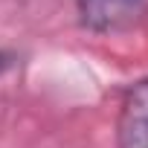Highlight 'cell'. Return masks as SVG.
I'll return each instance as SVG.
<instances>
[{"label": "cell", "mask_w": 148, "mask_h": 148, "mask_svg": "<svg viewBox=\"0 0 148 148\" xmlns=\"http://www.w3.org/2000/svg\"><path fill=\"white\" fill-rule=\"evenodd\" d=\"M12 67H15V55H12V52H3V49H0V76H3L6 70H12Z\"/></svg>", "instance_id": "cell-3"}, {"label": "cell", "mask_w": 148, "mask_h": 148, "mask_svg": "<svg viewBox=\"0 0 148 148\" xmlns=\"http://www.w3.org/2000/svg\"><path fill=\"white\" fill-rule=\"evenodd\" d=\"M119 148H148V79H139L122 99L116 122Z\"/></svg>", "instance_id": "cell-2"}, {"label": "cell", "mask_w": 148, "mask_h": 148, "mask_svg": "<svg viewBox=\"0 0 148 148\" xmlns=\"http://www.w3.org/2000/svg\"><path fill=\"white\" fill-rule=\"evenodd\" d=\"M79 21L90 32H119L136 23L145 12V0H76Z\"/></svg>", "instance_id": "cell-1"}]
</instances>
